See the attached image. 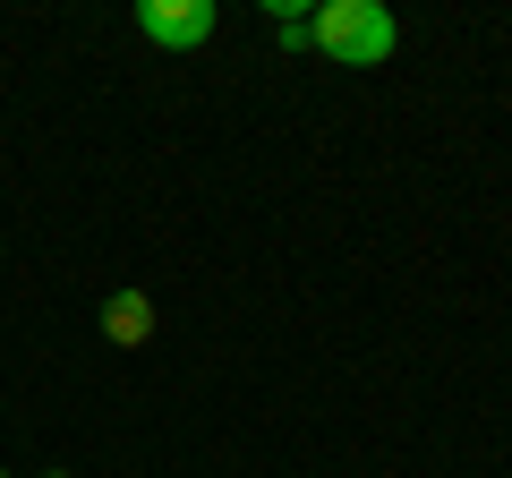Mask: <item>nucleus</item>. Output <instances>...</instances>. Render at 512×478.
Returning a JSON list of instances; mask_svg holds the SVG:
<instances>
[{"label":"nucleus","instance_id":"nucleus-1","mask_svg":"<svg viewBox=\"0 0 512 478\" xmlns=\"http://www.w3.org/2000/svg\"><path fill=\"white\" fill-rule=\"evenodd\" d=\"M308 43L325 60H342V69H384L393 43H402V26H393L384 0H325V9L308 18Z\"/></svg>","mask_w":512,"mask_h":478},{"label":"nucleus","instance_id":"nucleus-2","mask_svg":"<svg viewBox=\"0 0 512 478\" xmlns=\"http://www.w3.org/2000/svg\"><path fill=\"white\" fill-rule=\"evenodd\" d=\"M137 35L163 52H197L214 35V0H137Z\"/></svg>","mask_w":512,"mask_h":478},{"label":"nucleus","instance_id":"nucleus-3","mask_svg":"<svg viewBox=\"0 0 512 478\" xmlns=\"http://www.w3.org/2000/svg\"><path fill=\"white\" fill-rule=\"evenodd\" d=\"M103 333H111L120 350H137V342L154 333V299H146V291H111V299H103Z\"/></svg>","mask_w":512,"mask_h":478},{"label":"nucleus","instance_id":"nucleus-4","mask_svg":"<svg viewBox=\"0 0 512 478\" xmlns=\"http://www.w3.org/2000/svg\"><path fill=\"white\" fill-rule=\"evenodd\" d=\"M43 478H69V470H43Z\"/></svg>","mask_w":512,"mask_h":478},{"label":"nucleus","instance_id":"nucleus-5","mask_svg":"<svg viewBox=\"0 0 512 478\" xmlns=\"http://www.w3.org/2000/svg\"><path fill=\"white\" fill-rule=\"evenodd\" d=\"M0 478H18V470H0Z\"/></svg>","mask_w":512,"mask_h":478}]
</instances>
